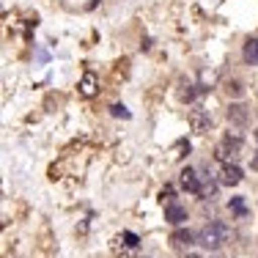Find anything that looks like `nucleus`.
Instances as JSON below:
<instances>
[{
	"label": "nucleus",
	"instance_id": "nucleus-17",
	"mask_svg": "<svg viewBox=\"0 0 258 258\" xmlns=\"http://www.w3.org/2000/svg\"><path fill=\"white\" fill-rule=\"evenodd\" d=\"M253 168L258 170V154H255V159H253Z\"/></svg>",
	"mask_w": 258,
	"mask_h": 258
},
{
	"label": "nucleus",
	"instance_id": "nucleus-7",
	"mask_svg": "<svg viewBox=\"0 0 258 258\" xmlns=\"http://www.w3.org/2000/svg\"><path fill=\"white\" fill-rule=\"evenodd\" d=\"M165 220H168L170 225H181V223H187V209H184L181 204H173V201H170V204L165 206Z\"/></svg>",
	"mask_w": 258,
	"mask_h": 258
},
{
	"label": "nucleus",
	"instance_id": "nucleus-12",
	"mask_svg": "<svg viewBox=\"0 0 258 258\" xmlns=\"http://www.w3.org/2000/svg\"><path fill=\"white\" fill-rule=\"evenodd\" d=\"M110 113H113L115 118H129V110L124 107V104H113V107H110Z\"/></svg>",
	"mask_w": 258,
	"mask_h": 258
},
{
	"label": "nucleus",
	"instance_id": "nucleus-18",
	"mask_svg": "<svg viewBox=\"0 0 258 258\" xmlns=\"http://www.w3.org/2000/svg\"><path fill=\"white\" fill-rule=\"evenodd\" d=\"M187 258H201V255H187Z\"/></svg>",
	"mask_w": 258,
	"mask_h": 258
},
{
	"label": "nucleus",
	"instance_id": "nucleus-11",
	"mask_svg": "<svg viewBox=\"0 0 258 258\" xmlns=\"http://www.w3.org/2000/svg\"><path fill=\"white\" fill-rule=\"evenodd\" d=\"M217 187H220V181H206L204 184V189H201V198H217Z\"/></svg>",
	"mask_w": 258,
	"mask_h": 258
},
{
	"label": "nucleus",
	"instance_id": "nucleus-3",
	"mask_svg": "<svg viewBox=\"0 0 258 258\" xmlns=\"http://www.w3.org/2000/svg\"><path fill=\"white\" fill-rule=\"evenodd\" d=\"M189 126L198 135L209 132V129H212V113H209V110H201V107L189 110Z\"/></svg>",
	"mask_w": 258,
	"mask_h": 258
},
{
	"label": "nucleus",
	"instance_id": "nucleus-16",
	"mask_svg": "<svg viewBox=\"0 0 258 258\" xmlns=\"http://www.w3.org/2000/svg\"><path fill=\"white\" fill-rule=\"evenodd\" d=\"M159 198H162V204H165V201H170V198H173V187H165L162 192H159Z\"/></svg>",
	"mask_w": 258,
	"mask_h": 258
},
{
	"label": "nucleus",
	"instance_id": "nucleus-2",
	"mask_svg": "<svg viewBox=\"0 0 258 258\" xmlns=\"http://www.w3.org/2000/svg\"><path fill=\"white\" fill-rule=\"evenodd\" d=\"M239 151H242V138L228 132L223 138V143L214 149V157H217L223 165H233V162H236V157H239Z\"/></svg>",
	"mask_w": 258,
	"mask_h": 258
},
{
	"label": "nucleus",
	"instance_id": "nucleus-14",
	"mask_svg": "<svg viewBox=\"0 0 258 258\" xmlns=\"http://www.w3.org/2000/svg\"><path fill=\"white\" fill-rule=\"evenodd\" d=\"M242 83H236V80H233V83H228V94H233V96H242Z\"/></svg>",
	"mask_w": 258,
	"mask_h": 258
},
{
	"label": "nucleus",
	"instance_id": "nucleus-4",
	"mask_svg": "<svg viewBox=\"0 0 258 258\" xmlns=\"http://www.w3.org/2000/svg\"><path fill=\"white\" fill-rule=\"evenodd\" d=\"M225 115H228V124L231 126H239V129H244V126H247V121H250V110L244 107V104H239V102L228 104Z\"/></svg>",
	"mask_w": 258,
	"mask_h": 258
},
{
	"label": "nucleus",
	"instance_id": "nucleus-15",
	"mask_svg": "<svg viewBox=\"0 0 258 258\" xmlns=\"http://www.w3.org/2000/svg\"><path fill=\"white\" fill-rule=\"evenodd\" d=\"M124 239H126V244H129V247H138V244H140V242H138V236H135V233H129V231L124 233Z\"/></svg>",
	"mask_w": 258,
	"mask_h": 258
},
{
	"label": "nucleus",
	"instance_id": "nucleus-8",
	"mask_svg": "<svg viewBox=\"0 0 258 258\" xmlns=\"http://www.w3.org/2000/svg\"><path fill=\"white\" fill-rule=\"evenodd\" d=\"M192 242H195V236H192L187 228H179V231L170 233V244H173V247H179V250H181V247H189Z\"/></svg>",
	"mask_w": 258,
	"mask_h": 258
},
{
	"label": "nucleus",
	"instance_id": "nucleus-5",
	"mask_svg": "<svg viewBox=\"0 0 258 258\" xmlns=\"http://www.w3.org/2000/svg\"><path fill=\"white\" fill-rule=\"evenodd\" d=\"M242 179H244V173H242V168H239L236 162L223 165V170H220V184H223V187H236Z\"/></svg>",
	"mask_w": 258,
	"mask_h": 258
},
{
	"label": "nucleus",
	"instance_id": "nucleus-1",
	"mask_svg": "<svg viewBox=\"0 0 258 258\" xmlns=\"http://www.w3.org/2000/svg\"><path fill=\"white\" fill-rule=\"evenodd\" d=\"M228 236H231V228L225 223H209L195 233V242H198L201 247H206V250H220L225 242H228Z\"/></svg>",
	"mask_w": 258,
	"mask_h": 258
},
{
	"label": "nucleus",
	"instance_id": "nucleus-19",
	"mask_svg": "<svg viewBox=\"0 0 258 258\" xmlns=\"http://www.w3.org/2000/svg\"><path fill=\"white\" fill-rule=\"evenodd\" d=\"M255 138H258V132H255Z\"/></svg>",
	"mask_w": 258,
	"mask_h": 258
},
{
	"label": "nucleus",
	"instance_id": "nucleus-6",
	"mask_svg": "<svg viewBox=\"0 0 258 258\" xmlns=\"http://www.w3.org/2000/svg\"><path fill=\"white\" fill-rule=\"evenodd\" d=\"M179 181H181V187L187 189V192H192V195H201V189H204V184H201V176L195 173L192 168H184Z\"/></svg>",
	"mask_w": 258,
	"mask_h": 258
},
{
	"label": "nucleus",
	"instance_id": "nucleus-9",
	"mask_svg": "<svg viewBox=\"0 0 258 258\" xmlns=\"http://www.w3.org/2000/svg\"><path fill=\"white\" fill-rule=\"evenodd\" d=\"M242 58L247 60V63H258V39H250L247 44H244V50H242Z\"/></svg>",
	"mask_w": 258,
	"mask_h": 258
},
{
	"label": "nucleus",
	"instance_id": "nucleus-10",
	"mask_svg": "<svg viewBox=\"0 0 258 258\" xmlns=\"http://www.w3.org/2000/svg\"><path fill=\"white\" fill-rule=\"evenodd\" d=\"M80 94L83 96H94L96 94V77L91 75V72L83 77V83H80Z\"/></svg>",
	"mask_w": 258,
	"mask_h": 258
},
{
	"label": "nucleus",
	"instance_id": "nucleus-13",
	"mask_svg": "<svg viewBox=\"0 0 258 258\" xmlns=\"http://www.w3.org/2000/svg\"><path fill=\"white\" fill-rule=\"evenodd\" d=\"M231 209H233L236 214H244V212H247V206H244L242 198H231Z\"/></svg>",
	"mask_w": 258,
	"mask_h": 258
}]
</instances>
